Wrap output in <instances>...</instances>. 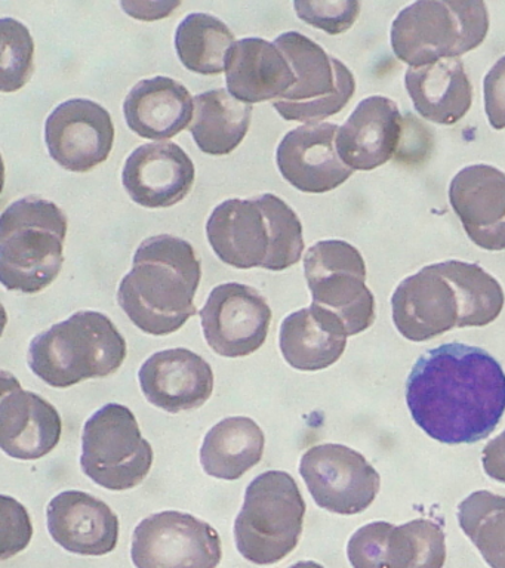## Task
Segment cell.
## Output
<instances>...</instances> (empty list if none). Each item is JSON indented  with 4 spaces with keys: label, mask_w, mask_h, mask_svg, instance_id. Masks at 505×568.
Listing matches in <instances>:
<instances>
[{
    "label": "cell",
    "mask_w": 505,
    "mask_h": 568,
    "mask_svg": "<svg viewBox=\"0 0 505 568\" xmlns=\"http://www.w3.org/2000/svg\"><path fill=\"white\" fill-rule=\"evenodd\" d=\"M406 403L415 424L436 442H482L505 413L504 368L478 346H437L412 367Z\"/></svg>",
    "instance_id": "6da1fadb"
},
{
    "label": "cell",
    "mask_w": 505,
    "mask_h": 568,
    "mask_svg": "<svg viewBox=\"0 0 505 568\" xmlns=\"http://www.w3.org/2000/svg\"><path fill=\"white\" fill-rule=\"evenodd\" d=\"M505 295L477 264L445 261L424 266L398 284L393 323L403 337L425 342L455 327H483L499 317Z\"/></svg>",
    "instance_id": "7a4b0ae2"
},
{
    "label": "cell",
    "mask_w": 505,
    "mask_h": 568,
    "mask_svg": "<svg viewBox=\"0 0 505 568\" xmlns=\"http://www.w3.org/2000/svg\"><path fill=\"white\" fill-rule=\"evenodd\" d=\"M202 266L194 247L175 235L144 240L130 273L119 284L118 302L140 331L165 336L198 314L194 305Z\"/></svg>",
    "instance_id": "3957f363"
},
{
    "label": "cell",
    "mask_w": 505,
    "mask_h": 568,
    "mask_svg": "<svg viewBox=\"0 0 505 568\" xmlns=\"http://www.w3.org/2000/svg\"><path fill=\"white\" fill-rule=\"evenodd\" d=\"M206 237L215 255L239 270L285 271L304 251L299 215L270 193L219 204L208 217Z\"/></svg>",
    "instance_id": "277c9868"
},
{
    "label": "cell",
    "mask_w": 505,
    "mask_h": 568,
    "mask_svg": "<svg viewBox=\"0 0 505 568\" xmlns=\"http://www.w3.org/2000/svg\"><path fill=\"white\" fill-rule=\"evenodd\" d=\"M69 221L51 200L29 195L0 216V282L7 291L34 295L59 277Z\"/></svg>",
    "instance_id": "5b68a950"
},
{
    "label": "cell",
    "mask_w": 505,
    "mask_h": 568,
    "mask_svg": "<svg viewBox=\"0 0 505 568\" xmlns=\"http://www.w3.org/2000/svg\"><path fill=\"white\" fill-rule=\"evenodd\" d=\"M127 341L112 320L97 311L72 317L34 336L29 346L30 371L54 388L108 377L122 367Z\"/></svg>",
    "instance_id": "8992f818"
},
{
    "label": "cell",
    "mask_w": 505,
    "mask_h": 568,
    "mask_svg": "<svg viewBox=\"0 0 505 568\" xmlns=\"http://www.w3.org/2000/svg\"><path fill=\"white\" fill-rule=\"evenodd\" d=\"M487 31L489 13L481 0H421L398 12L390 36L394 55L418 69L473 51Z\"/></svg>",
    "instance_id": "52a82bcc"
},
{
    "label": "cell",
    "mask_w": 505,
    "mask_h": 568,
    "mask_svg": "<svg viewBox=\"0 0 505 568\" xmlns=\"http://www.w3.org/2000/svg\"><path fill=\"white\" fill-rule=\"evenodd\" d=\"M304 497L291 474L267 470L252 479L234 521L239 554L256 566L281 562L299 546L305 517Z\"/></svg>",
    "instance_id": "ba28073f"
},
{
    "label": "cell",
    "mask_w": 505,
    "mask_h": 568,
    "mask_svg": "<svg viewBox=\"0 0 505 568\" xmlns=\"http://www.w3.org/2000/svg\"><path fill=\"white\" fill-rule=\"evenodd\" d=\"M274 44L285 53L295 73L294 87L273 101L281 118L287 122L321 123L349 104L356 80L339 58L299 31H286Z\"/></svg>",
    "instance_id": "9c48e42d"
},
{
    "label": "cell",
    "mask_w": 505,
    "mask_h": 568,
    "mask_svg": "<svg viewBox=\"0 0 505 568\" xmlns=\"http://www.w3.org/2000/svg\"><path fill=\"white\" fill-rule=\"evenodd\" d=\"M153 457L134 413L122 404H105L83 426L81 468L100 487L123 491L139 486Z\"/></svg>",
    "instance_id": "30bf717a"
},
{
    "label": "cell",
    "mask_w": 505,
    "mask_h": 568,
    "mask_svg": "<svg viewBox=\"0 0 505 568\" xmlns=\"http://www.w3.org/2000/svg\"><path fill=\"white\" fill-rule=\"evenodd\" d=\"M304 274L312 304L331 311L349 336L367 331L375 322V297L366 286L361 252L343 240L313 244L304 256Z\"/></svg>",
    "instance_id": "8fae6325"
},
{
    "label": "cell",
    "mask_w": 505,
    "mask_h": 568,
    "mask_svg": "<svg viewBox=\"0 0 505 568\" xmlns=\"http://www.w3.org/2000/svg\"><path fill=\"white\" fill-rule=\"evenodd\" d=\"M221 557L219 531L179 510L150 515L132 536L131 558L137 568H216Z\"/></svg>",
    "instance_id": "7c38bea8"
},
{
    "label": "cell",
    "mask_w": 505,
    "mask_h": 568,
    "mask_svg": "<svg viewBox=\"0 0 505 568\" xmlns=\"http://www.w3.org/2000/svg\"><path fill=\"white\" fill-rule=\"evenodd\" d=\"M300 474L322 509L356 515L374 504L381 477L361 453L343 444H321L301 457Z\"/></svg>",
    "instance_id": "4fadbf2b"
},
{
    "label": "cell",
    "mask_w": 505,
    "mask_h": 568,
    "mask_svg": "<svg viewBox=\"0 0 505 568\" xmlns=\"http://www.w3.org/2000/svg\"><path fill=\"white\" fill-rule=\"evenodd\" d=\"M272 315L267 301L254 287L220 284L201 311L203 335L221 357H248L267 339Z\"/></svg>",
    "instance_id": "5bb4252c"
},
{
    "label": "cell",
    "mask_w": 505,
    "mask_h": 568,
    "mask_svg": "<svg viewBox=\"0 0 505 568\" xmlns=\"http://www.w3.org/2000/svg\"><path fill=\"white\" fill-rule=\"evenodd\" d=\"M50 155L70 172H90L109 159L114 144V124L99 102L74 98L61 102L46 122Z\"/></svg>",
    "instance_id": "9a60e30c"
},
{
    "label": "cell",
    "mask_w": 505,
    "mask_h": 568,
    "mask_svg": "<svg viewBox=\"0 0 505 568\" xmlns=\"http://www.w3.org/2000/svg\"><path fill=\"white\" fill-rule=\"evenodd\" d=\"M63 422L41 395L21 388L11 373L2 372L0 447L14 459L37 460L59 446Z\"/></svg>",
    "instance_id": "2e32d148"
},
{
    "label": "cell",
    "mask_w": 505,
    "mask_h": 568,
    "mask_svg": "<svg viewBox=\"0 0 505 568\" xmlns=\"http://www.w3.org/2000/svg\"><path fill=\"white\" fill-rule=\"evenodd\" d=\"M339 131L334 123H310L287 132L276 153L282 176L303 193H327L344 184L354 171L336 151Z\"/></svg>",
    "instance_id": "e0dca14e"
},
{
    "label": "cell",
    "mask_w": 505,
    "mask_h": 568,
    "mask_svg": "<svg viewBox=\"0 0 505 568\" xmlns=\"http://www.w3.org/2000/svg\"><path fill=\"white\" fill-rule=\"evenodd\" d=\"M194 164L174 142H152L132 151L122 171V184L132 202L165 209L183 202L193 189Z\"/></svg>",
    "instance_id": "ac0fdd59"
},
{
    "label": "cell",
    "mask_w": 505,
    "mask_h": 568,
    "mask_svg": "<svg viewBox=\"0 0 505 568\" xmlns=\"http://www.w3.org/2000/svg\"><path fill=\"white\" fill-rule=\"evenodd\" d=\"M450 202L474 244L485 251H504V172L489 164L464 168L451 182Z\"/></svg>",
    "instance_id": "d6986e66"
},
{
    "label": "cell",
    "mask_w": 505,
    "mask_h": 568,
    "mask_svg": "<svg viewBox=\"0 0 505 568\" xmlns=\"http://www.w3.org/2000/svg\"><path fill=\"white\" fill-rule=\"evenodd\" d=\"M214 379L210 363L188 348L153 354L139 372L145 398L168 413L202 407L211 398Z\"/></svg>",
    "instance_id": "ffe728a7"
},
{
    "label": "cell",
    "mask_w": 505,
    "mask_h": 568,
    "mask_svg": "<svg viewBox=\"0 0 505 568\" xmlns=\"http://www.w3.org/2000/svg\"><path fill=\"white\" fill-rule=\"evenodd\" d=\"M48 531L61 548L85 557H103L117 549L118 515L90 493L68 490L57 495L47 509Z\"/></svg>",
    "instance_id": "44dd1931"
},
{
    "label": "cell",
    "mask_w": 505,
    "mask_h": 568,
    "mask_svg": "<svg viewBox=\"0 0 505 568\" xmlns=\"http://www.w3.org/2000/svg\"><path fill=\"white\" fill-rule=\"evenodd\" d=\"M403 119L396 102L370 97L336 133V151L353 171H372L390 162L402 141Z\"/></svg>",
    "instance_id": "7402d4cb"
},
{
    "label": "cell",
    "mask_w": 505,
    "mask_h": 568,
    "mask_svg": "<svg viewBox=\"0 0 505 568\" xmlns=\"http://www.w3.org/2000/svg\"><path fill=\"white\" fill-rule=\"evenodd\" d=\"M228 91L246 104L276 101L295 83V73L282 49L269 40H238L225 64Z\"/></svg>",
    "instance_id": "603a6c76"
},
{
    "label": "cell",
    "mask_w": 505,
    "mask_h": 568,
    "mask_svg": "<svg viewBox=\"0 0 505 568\" xmlns=\"http://www.w3.org/2000/svg\"><path fill=\"white\" fill-rule=\"evenodd\" d=\"M193 113L189 89L165 75L140 80L123 101L128 128L145 140H171L189 126Z\"/></svg>",
    "instance_id": "cb8c5ba5"
},
{
    "label": "cell",
    "mask_w": 505,
    "mask_h": 568,
    "mask_svg": "<svg viewBox=\"0 0 505 568\" xmlns=\"http://www.w3.org/2000/svg\"><path fill=\"white\" fill-rule=\"evenodd\" d=\"M347 337L344 324L335 314L312 304L283 320L279 345L291 367L317 372L339 362Z\"/></svg>",
    "instance_id": "d4e9b609"
},
{
    "label": "cell",
    "mask_w": 505,
    "mask_h": 568,
    "mask_svg": "<svg viewBox=\"0 0 505 568\" xmlns=\"http://www.w3.org/2000/svg\"><path fill=\"white\" fill-rule=\"evenodd\" d=\"M405 87L421 118L438 124L459 122L472 109L473 87L458 58L407 69Z\"/></svg>",
    "instance_id": "484cf974"
},
{
    "label": "cell",
    "mask_w": 505,
    "mask_h": 568,
    "mask_svg": "<svg viewBox=\"0 0 505 568\" xmlns=\"http://www.w3.org/2000/svg\"><path fill=\"white\" fill-rule=\"evenodd\" d=\"M265 437L261 426L245 416L225 417L203 439L201 464L210 477L234 479L263 459Z\"/></svg>",
    "instance_id": "4316f807"
},
{
    "label": "cell",
    "mask_w": 505,
    "mask_h": 568,
    "mask_svg": "<svg viewBox=\"0 0 505 568\" xmlns=\"http://www.w3.org/2000/svg\"><path fill=\"white\" fill-rule=\"evenodd\" d=\"M252 105L236 100L225 89L199 93L190 132L202 153L228 155L241 145L250 131Z\"/></svg>",
    "instance_id": "83f0119b"
},
{
    "label": "cell",
    "mask_w": 505,
    "mask_h": 568,
    "mask_svg": "<svg viewBox=\"0 0 505 568\" xmlns=\"http://www.w3.org/2000/svg\"><path fill=\"white\" fill-rule=\"evenodd\" d=\"M234 43L229 26L210 13H190L175 31L176 55L185 69L198 74L223 73Z\"/></svg>",
    "instance_id": "f1b7e54d"
},
{
    "label": "cell",
    "mask_w": 505,
    "mask_h": 568,
    "mask_svg": "<svg viewBox=\"0 0 505 568\" xmlns=\"http://www.w3.org/2000/svg\"><path fill=\"white\" fill-rule=\"evenodd\" d=\"M458 523L487 566L505 568V496L472 493L458 506Z\"/></svg>",
    "instance_id": "f546056e"
},
{
    "label": "cell",
    "mask_w": 505,
    "mask_h": 568,
    "mask_svg": "<svg viewBox=\"0 0 505 568\" xmlns=\"http://www.w3.org/2000/svg\"><path fill=\"white\" fill-rule=\"evenodd\" d=\"M445 562L446 536L437 523L412 519L390 531L385 568H443Z\"/></svg>",
    "instance_id": "4dcf8cb0"
},
{
    "label": "cell",
    "mask_w": 505,
    "mask_h": 568,
    "mask_svg": "<svg viewBox=\"0 0 505 568\" xmlns=\"http://www.w3.org/2000/svg\"><path fill=\"white\" fill-rule=\"evenodd\" d=\"M0 73L3 93L17 92L29 82L34 71V42L23 22L14 18L0 20Z\"/></svg>",
    "instance_id": "1f68e13d"
},
{
    "label": "cell",
    "mask_w": 505,
    "mask_h": 568,
    "mask_svg": "<svg viewBox=\"0 0 505 568\" xmlns=\"http://www.w3.org/2000/svg\"><path fill=\"white\" fill-rule=\"evenodd\" d=\"M296 16L319 30L330 34H340L347 31L356 22L361 3L354 0H339V2H294Z\"/></svg>",
    "instance_id": "d6a6232c"
},
{
    "label": "cell",
    "mask_w": 505,
    "mask_h": 568,
    "mask_svg": "<svg viewBox=\"0 0 505 568\" xmlns=\"http://www.w3.org/2000/svg\"><path fill=\"white\" fill-rule=\"evenodd\" d=\"M392 523L376 521L358 528L347 545V557L353 568H385L387 539Z\"/></svg>",
    "instance_id": "836d02e7"
},
{
    "label": "cell",
    "mask_w": 505,
    "mask_h": 568,
    "mask_svg": "<svg viewBox=\"0 0 505 568\" xmlns=\"http://www.w3.org/2000/svg\"><path fill=\"white\" fill-rule=\"evenodd\" d=\"M2 559L14 557L20 550L28 548L32 539V523L24 506L2 496Z\"/></svg>",
    "instance_id": "e575fe53"
},
{
    "label": "cell",
    "mask_w": 505,
    "mask_h": 568,
    "mask_svg": "<svg viewBox=\"0 0 505 568\" xmlns=\"http://www.w3.org/2000/svg\"><path fill=\"white\" fill-rule=\"evenodd\" d=\"M483 93L491 126L501 131L505 128V57L499 58L486 74Z\"/></svg>",
    "instance_id": "d590c367"
},
{
    "label": "cell",
    "mask_w": 505,
    "mask_h": 568,
    "mask_svg": "<svg viewBox=\"0 0 505 568\" xmlns=\"http://www.w3.org/2000/svg\"><path fill=\"white\" fill-rule=\"evenodd\" d=\"M482 465L487 477L505 484V429L483 448Z\"/></svg>",
    "instance_id": "8d00e7d4"
},
{
    "label": "cell",
    "mask_w": 505,
    "mask_h": 568,
    "mask_svg": "<svg viewBox=\"0 0 505 568\" xmlns=\"http://www.w3.org/2000/svg\"><path fill=\"white\" fill-rule=\"evenodd\" d=\"M180 4V2H122L121 7L125 9L128 16L139 18V20L152 21L171 16Z\"/></svg>",
    "instance_id": "74e56055"
},
{
    "label": "cell",
    "mask_w": 505,
    "mask_h": 568,
    "mask_svg": "<svg viewBox=\"0 0 505 568\" xmlns=\"http://www.w3.org/2000/svg\"><path fill=\"white\" fill-rule=\"evenodd\" d=\"M290 568H325L322 566V564L314 562V561H300L294 564V566H291Z\"/></svg>",
    "instance_id": "f35d334b"
}]
</instances>
